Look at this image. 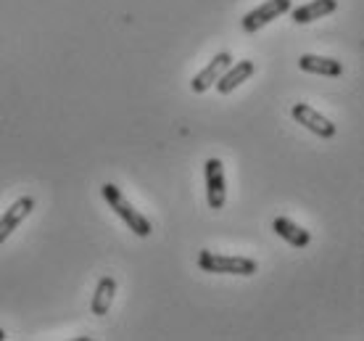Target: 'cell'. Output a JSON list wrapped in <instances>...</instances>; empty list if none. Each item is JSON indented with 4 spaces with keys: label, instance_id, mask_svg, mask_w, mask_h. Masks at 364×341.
<instances>
[{
    "label": "cell",
    "instance_id": "obj_13",
    "mask_svg": "<svg viewBox=\"0 0 364 341\" xmlns=\"http://www.w3.org/2000/svg\"><path fill=\"white\" fill-rule=\"evenodd\" d=\"M0 339H6V331H3V328H0Z\"/></svg>",
    "mask_w": 364,
    "mask_h": 341
},
{
    "label": "cell",
    "instance_id": "obj_7",
    "mask_svg": "<svg viewBox=\"0 0 364 341\" xmlns=\"http://www.w3.org/2000/svg\"><path fill=\"white\" fill-rule=\"evenodd\" d=\"M230 64H232V56H230L228 51L217 53L209 61V64H206V69H203V72H198L196 77H193L191 90L193 93H206V90H211V88H214V83H217L219 77H222V72H225V69H228Z\"/></svg>",
    "mask_w": 364,
    "mask_h": 341
},
{
    "label": "cell",
    "instance_id": "obj_5",
    "mask_svg": "<svg viewBox=\"0 0 364 341\" xmlns=\"http://www.w3.org/2000/svg\"><path fill=\"white\" fill-rule=\"evenodd\" d=\"M291 114L299 125H304L309 132H314L319 138H336V132H338L336 125H333L328 117H322L317 109H311L309 103H296L291 109Z\"/></svg>",
    "mask_w": 364,
    "mask_h": 341
},
{
    "label": "cell",
    "instance_id": "obj_12",
    "mask_svg": "<svg viewBox=\"0 0 364 341\" xmlns=\"http://www.w3.org/2000/svg\"><path fill=\"white\" fill-rule=\"evenodd\" d=\"M114 294H117V280L111 276H103L95 286V294H92L90 310L92 315H106L109 313L111 302H114Z\"/></svg>",
    "mask_w": 364,
    "mask_h": 341
},
{
    "label": "cell",
    "instance_id": "obj_3",
    "mask_svg": "<svg viewBox=\"0 0 364 341\" xmlns=\"http://www.w3.org/2000/svg\"><path fill=\"white\" fill-rule=\"evenodd\" d=\"M291 9H293V0H267L262 6H256L254 11H248L246 16H243V24H240V27H243L246 35H254V32H259L262 27L272 24L277 16L288 14Z\"/></svg>",
    "mask_w": 364,
    "mask_h": 341
},
{
    "label": "cell",
    "instance_id": "obj_1",
    "mask_svg": "<svg viewBox=\"0 0 364 341\" xmlns=\"http://www.w3.org/2000/svg\"><path fill=\"white\" fill-rule=\"evenodd\" d=\"M100 194H103V199H106V204H109L111 209L122 217V222L127 225L129 231L135 233L137 238H148L151 236V222H148L146 214H140L129 204V199L124 194H122V188H117L114 183H106L103 188H100Z\"/></svg>",
    "mask_w": 364,
    "mask_h": 341
},
{
    "label": "cell",
    "instance_id": "obj_6",
    "mask_svg": "<svg viewBox=\"0 0 364 341\" xmlns=\"http://www.w3.org/2000/svg\"><path fill=\"white\" fill-rule=\"evenodd\" d=\"M32 209H35V199H32V196H21L18 201H14L9 209L3 212V217H0V246H3V241L9 238L21 222L27 220Z\"/></svg>",
    "mask_w": 364,
    "mask_h": 341
},
{
    "label": "cell",
    "instance_id": "obj_10",
    "mask_svg": "<svg viewBox=\"0 0 364 341\" xmlns=\"http://www.w3.org/2000/svg\"><path fill=\"white\" fill-rule=\"evenodd\" d=\"M272 231L277 233L282 241H288L291 246H296V249H304V246H309L311 243V233L304 231L301 225H296V222L288 220V217H274Z\"/></svg>",
    "mask_w": 364,
    "mask_h": 341
},
{
    "label": "cell",
    "instance_id": "obj_8",
    "mask_svg": "<svg viewBox=\"0 0 364 341\" xmlns=\"http://www.w3.org/2000/svg\"><path fill=\"white\" fill-rule=\"evenodd\" d=\"M254 74H256L254 61H248V58L246 61H235V64H230L228 69L222 72V77L214 83V88H217V93H222V95H230L235 88H240L246 80H251Z\"/></svg>",
    "mask_w": 364,
    "mask_h": 341
},
{
    "label": "cell",
    "instance_id": "obj_2",
    "mask_svg": "<svg viewBox=\"0 0 364 341\" xmlns=\"http://www.w3.org/2000/svg\"><path fill=\"white\" fill-rule=\"evenodd\" d=\"M198 268L203 273H214V276H256V259L251 257H230V254H219V251L203 249L198 254Z\"/></svg>",
    "mask_w": 364,
    "mask_h": 341
},
{
    "label": "cell",
    "instance_id": "obj_11",
    "mask_svg": "<svg viewBox=\"0 0 364 341\" xmlns=\"http://www.w3.org/2000/svg\"><path fill=\"white\" fill-rule=\"evenodd\" d=\"M333 11H338V0H311L306 6H299L293 11V21L296 24H309L322 16H330Z\"/></svg>",
    "mask_w": 364,
    "mask_h": 341
},
{
    "label": "cell",
    "instance_id": "obj_4",
    "mask_svg": "<svg viewBox=\"0 0 364 341\" xmlns=\"http://www.w3.org/2000/svg\"><path fill=\"white\" fill-rule=\"evenodd\" d=\"M206 201L211 209H222L228 201V188H225V164L219 159H206Z\"/></svg>",
    "mask_w": 364,
    "mask_h": 341
},
{
    "label": "cell",
    "instance_id": "obj_9",
    "mask_svg": "<svg viewBox=\"0 0 364 341\" xmlns=\"http://www.w3.org/2000/svg\"><path fill=\"white\" fill-rule=\"evenodd\" d=\"M301 72L309 74H322V77H341L343 74V64L336 61V58H325V56H314V53H304L299 58Z\"/></svg>",
    "mask_w": 364,
    "mask_h": 341
}]
</instances>
